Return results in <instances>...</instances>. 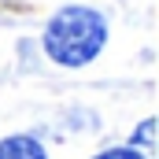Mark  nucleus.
<instances>
[{"label": "nucleus", "mask_w": 159, "mask_h": 159, "mask_svg": "<svg viewBox=\"0 0 159 159\" xmlns=\"http://www.w3.org/2000/svg\"><path fill=\"white\" fill-rule=\"evenodd\" d=\"M41 44H44V56L52 63H59V67H85L107 44V19L96 7L67 4V7H59L48 19V26L41 34Z\"/></svg>", "instance_id": "nucleus-1"}, {"label": "nucleus", "mask_w": 159, "mask_h": 159, "mask_svg": "<svg viewBox=\"0 0 159 159\" xmlns=\"http://www.w3.org/2000/svg\"><path fill=\"white\" fill-rule=\"evenodd\" d=\"M0 159H48L44 144L30 133H15V137H4L0 141Z\"/></svg>", "instance_id": "nucleus-2"}, {"label": "nucleus", "mask_w": 159, "mask_h": 159, "mask_svg": "<svg viewBox=\"0 0 159 159\" xmlns=\"http://www.w3.org/2000/svg\"><path fill=\"white\" fill-rule=\"evenodd\" d=\"M152 137H156V119H144L137 126V133L129 137V148H141V156L152 159Z\"/></svg>", "instance_id": "nucleus-3"}, {"label": "nucleus", "mask_w": 159, "mask_h": 159, "mask_svg": "<svg viewBox=\"0 0 159 159\" xmlns=\"http://www.w3.org/2000/svg\"><path fill=\"white\" fill-rule=\"evenodd\" d=\"M93 159H144L137 148H129V144H119V148H104L100 156H93Z\"/></svg>", "instance_id": "nucleus-4"}]
</instances>
